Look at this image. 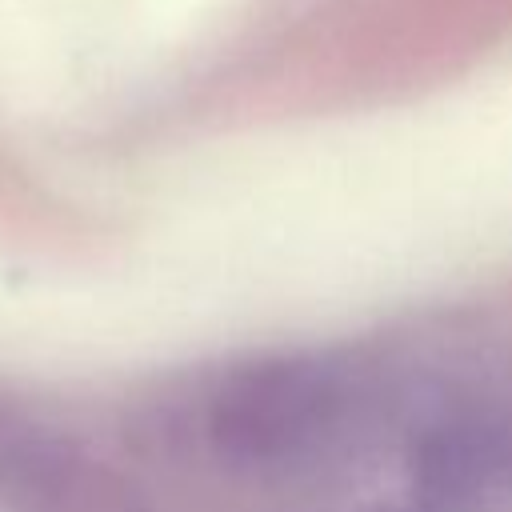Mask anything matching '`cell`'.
Instances as JSON below:
<instances>
[{
  "instance_id": "6da1fadb",
  "label": "cell",
  "mask_w": 512,
  "mask_h": 512,
  "mask_svg": "<svg viewBox=\"0 0 512 512\" xmlns=\"http://www.w3.org/2000/svg\"><path fill=\"white\" fill-rule=\"evenodd\" d=\"M360 392L344 364L292 356L232 372L208 400L212 452L232 468L284 472L320 460L356 416Z\"/></svg>"
},
{
  "instance_id": "7a4b0ae2",
  "label": "cell",
  "mask_w": 512,
  "mask_h": 512,
  "mask_svg": "<svg viewBox=\"0 0 512 512\" xmlns=\"http://www.w3.org/2000/svg\"><path fill=\"white\" fill-rule=\"evenodd\" d=\"M112 500V488L84 468L56 428L0 404V504L24 512H112Z\"/></svg>"
}]
</instances>
